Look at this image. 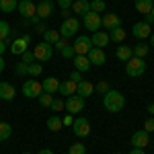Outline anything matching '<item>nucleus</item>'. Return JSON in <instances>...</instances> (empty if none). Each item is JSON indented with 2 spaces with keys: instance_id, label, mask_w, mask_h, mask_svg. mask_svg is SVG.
<instances>
[{
  "instance_id": "f257e3e1",
  "label": "nucleus",
  "mask_w": 154,
  "mask_h": 154,
  "mask_svg": "<svg viewBox=\"0 0 154 154\" xmlns=\"http://www.w3.org/2000/svg\"><path fill=\"white\" fill-rule=\"evenodd\" d=\"M103 107L109 113H119L125 107V97L119 91H109L107 95H103Z\"/></svg>"
},
{
  "instance_id": "f03ea898",
  "label": "nucleus",
  "mask_w": 154,
  "mask_h": 154,
  "mask_svg": "<svg viewBox=\"0 0 154 154\" xmlns=\"http://www.w3.org/2000/svg\"><path fill=\"white\" fill-rule=\"evenodd\" d=\"M144 72H146V62H144V58L131 56V60L125 62V74H128L130 78H140Z\"/></svg>"
},
{
  "instance_id": "7ed1b4c3",
  "label": "nucleus",
  "mask_w": 154,
  "mask_h": 154,
  "mask_svg": "<svg viewBox=\"0 0 154 154\" xmlns=\"http://www.w3.org/2000/svg\"><path fill=\"white\" fill-rule=\"evenodd\" d=\"M78 29H80V21L76 17H68L60 25V37L62 39H70V37H74L78 33Z\"/></svg>"
},
{
  "instance_id": "20e7f679",
  "label": "nucleus",
  "mask_w": 154,
  "mask_h": 154,
  "mask_svg": "<svg viewBox=\"0 0 154 154\" xmlns=\"http://www.w3.org/2000/svg\"><path fill=\"white\" fill-rule=\"evenodd\" d=\"M72 131L78 138H86L91 134V121L84 117V115H76L74 117V123H72Z\"/></svg>"
},
{
  "instance_id": "39448f33",
  "label": "nucleus",
  "mask_w": 154,
  "mask_h": 154,
  "mask_svg": "<svg viewBox=\"0 0 154 154\" xmlns=\"http://www.w3.org/2000/svg\"><path fill=\"white\" fill-rule=\"evenodd\" d=\"M64 107H66V111L70 115H78L80 111H84V99L80 95H70V97H66Z\"/></svg>"
},
{
  "instance_id": "423d86ee",
  "label": "nucleus",
  "mask_w": 154,
  "mask_h": 154,
  "mask_svg": "<svg viewBox=\"0 0 154 154\" xmlns=\"http://www.w3.org/2000/svg\"><path fill=\"white\" fill-rule=\"evenodd\" d=\"M82 25L84 29H88L91 33H95V31H101V27H103V23H101V14L99 12H86L82 17Z\"/></svg>"
},
{
  "instance_id": "0eeeda50",
  "label": "nucleus",
  "mask_w": 154,
  "mask_h": 154,
  "mask_svg": "<svg viewBox=\"0 0 154 154\" xmlns=\"http://www.w3.org/2000/svg\"><path fill=\"white\" fill-rule=\"evenodd\" d=\"M33 56H35L37 62H48V60H51V56H54V45L41 41V43H37L35 48H33Z\"/></svg>"
},
{
  "instance_id": "6e6552de",
  "label": "nucleus",
  "mask_w": 154,
  "mask_h": 154,
  "mask_svg": "<svg viewBox=\"0 0 154 154\" xmlns=\"http://www.w3.org/2000/svg\"><path fill=\"white\" fill-rule=\"evenodd\" d=\"M72 48L76 51V56H86L91 48H93V43H91V37L88 35H78L76 37V41L72 43Z\"/></svg>"
},
{
  "instance_id": "1a4fd4ad",
  "label": "nucleus",
  "mask_w": 154,
  "mask_h": 154,
  "mask_svg": "<svg viewBox=\"0 0 154 154\" xmlns=\"http://www.w3.org/2000/svg\"><path fill=\"white\" fill-rule=\"evenodd\" d=\"M43 93V88H41V82H37L33 78H29V80H25L23 82V95L29 97V99H37V97Z\"/></svg>"
},
{
  "instance_id": "9d476101",
  "label": "nucleus",
  "mask_w": 154,
  "mask_h": 154,
  "mask_svg": "<svg viewBox=\"0 0 154 154\" xmlns=\"http://www.w3.org/2000/svg\"><path fill=\"white\" fill-rule=\"evenodd\" d=\"M17 11H19V14L23 19H31V17H35V12H37V4L33 0H21Z\"/></svg>"
},
{
  "instance_id": "9b49d317",
  "label": "nucleus",
  "mask_w": 154,
  "mask_h": 154,
  "mask_svg": "<svg viewBox=\"0 0 154 154\" xmlns=\"http://www.w3.org/2000/svg\"><path fill=\"white\" fill-rule=\"evenodd\" d=\"M131 35L136 37V39H148V37L152 35V27L148 23H144V21H140V23H136L131 27Z\"/></svg>"
},
{
  "instance_id": "f8f14e48",
  "label": "nucleus",
  "mask_w": 154,
  "mask_h": 154,
  "mask_svg": "<svg viewBox=\"0 0 154 154\" xmlns=\"http://www.w3.org/2000/svg\"><path fill=\"white\" fill-rule=\"evenodd\" d=\"M148 144H150V136L146 130H138L131 134V146L134 148H146Z\"/></svg>"
},
{
  "instance_id": "ddd939ff",
  "label": "nucleus",
  "mask_w": 154,
  "mask_h": 154,
  "mask_svg": "<svg viewBox=\"0 0 154 154\" xmlns=\"http://www.w3.org/2000/svg\"><path fill=\"white\" fill-rule=\"evenodd\" d=\"M86 58H88V62H91V66H103L107 62V56L105 51L101 48H91V51L86 54Z\"/></svg>"
},
{
  "instance_id": "4468645a",
  "label": "nucleus",
  "mask_w": 154,
  "mask_h": 154,
  "mask_svg": "<svg viewBox=\"0 0 154 154\" xmlns=\"http://www.w3.org/2000/svg\"><path fill=\"white\" fill-rule=\"evenodd\" d=\"M101 23H103V27H105L107 31H111V29L121 27V17H119V14H115V12H107V14H103V17H101Z\"/></svg>"
},
{
  "instance_id": "2eb2a0df",
  "label": "nucleus",
  "mask_w": 154,
  "mask_h": 154,
  "mask_svg": "<svg viewBox=\"0 0 154 154\" xmlns=\"http://www.w3.org/2000/svg\"><path fill=\"white\" fill-rule=\"evenodd\" d=\"M35 14L41 19V21L49 19V17L54 14V2H51V0H41V2L37 4V12Z\"/></svg>"
},
{
  "instance_id": "dca6fc26",
  "label": "nucleus",
  "mask_w": 154,
  "mask_h": 154,
  "mask_svg": "<svg viewBox=\"0 0 154 154\" xmlns=\"http://www.w3.org/2000/svg\"><path fill=\"white\" fill-rule=\"evenodd\" d=\"M14 95H17V91L11 82H0V101L11 103V101H14Z\"/></svg>"
},
{
  "instance_id": "f3484780",
  "label": "nucleus",
  "mask_w": 154,
  "mask_h": 154,
  "mask_svg": "<svg viewBox=\"0 0 154 154\" xmlns=\"http://www.w3.org/2000/svg\"><path fill=\"white\" fill-rule=\"evenodd\" d=\"M91 43H93V48H105L107 43H109V33L107 31H95L93 35H91Z\"/></svg>"
},
{
  "instance_id": "a211bd4d",
  "label": "nucleus",
  "mask_w": 154,
  "mask_h": 154,
  "mask_svg": "<svg viewBox=\"0 0 154 154\" xmlns=\"http://www.w3.org/2000/svg\"><path fill=\"white\" fill-rule=\"evenodd\" d=\"M95 93V84L88 82V80H80L76 84V95H80L82 99H88V97Z\"/></svg>"
},
{
  "instance_id": "6ab92c4d",
  "label": "nucleus",
  "mask_w": 154,
  "mask_h": 154,
  "mask_svg": "<svg viewBox=\"0 0 154 154\" xmlns=\"http://www.w3.org/2000/svg\"><path fill=\"white\" fill-rule=\"evenodd\" d=\"M70 11L76 12V14H80V17H84L86 12H91V2H88V0H74Z\"/></svg>"
},
{
  "instance_id": "aec40b11",
  "label": "nucleus",
  "mask_w": 154,
  "mask_h": 154,
  "mask_svg": "<svg viewBox=\"0 0 154 154\" xmlns=\"http://www.w3.org/2000/svg\"><path fill=\"white\" fill-rule=\"evenodd\" d=\"M58 86H60V80H58V78H54V76H49V78H43V82H41V88H43V93H49V95L58 93Z\"/></svg>"
},
{
  "instance_id": "412c9836",
  "label": "nucleus",
  "mask_w": 154,
  "mask_h": 154,
  "mask_svg": "<svg viewBox=\"0 0 154 154\" xmlns=\"http://www.w3.org/2000/svg\"><path fill=\"white\" fill-rule=\"evenodd\" d=\"M27 41H25L23 37H17L14 41L11 43V54H14V56H23L25 51H27Z\"/></svg>"
},
{
  "instance_id": "4be33fe9",
  "label": "nucleus",
  "mask_w": 154,
  "mask_h": 154,
  "mask_svg": "<svg viewBox=\"0 0 154 154\" xmlns=\"http://www.w3.org/2000/svg\"><path fill=\"white\" fill-rule=\"evenodd\" d=\"M58 93H60V95H64V97L76 95V82H72L70 78H68V80H64V82H60Z\"/></svg>"
},
{
  "instance_id": "5701e85b",
  "label": "nucleus",
  "mask_w": 154,
  "mask_h": 154,
  "mask_svg": "<svg viewBox=\"0 0 154 154\" xmlns=\"http://www.w3.org/2000/svg\"><path fill=\"white\" fill-rule=\"evenodd\" d=\"M131 56H134V49H131L130 45H119V48L115 49V58H117L119 62H128V60H131Z\"/></svg>"
},
{
  "instance_id": "b1692460",
  "label": "nucleus",
  "mask_w": 154,
  "mask_h": 154,
  "mask_svg": "<svg viewBox=\"0 0 154 154\" xmlns=\"http://www.w3.org/2000/svg\"><path fill=\"white\" fill-rule=\"evenodd\" d=\"M74 68L78 72H88L91 70V62H88V58L86 56H74Z\"/></svg>"
},
{
  "instance_id": "393cba45",
  "label": "nucleus",
  "mask_w": 154,
  "mask_h": 154,
  "mask_svg": "<svg viewBox=\"0 0 154 154\" xmlns=\"http://www.w3.org/2000/svg\"><path fill=\"white\" fill-rule=\"evenodd\" d=\"M109 33V41H115V43H123L125 41V31L117 27V29H111V31H107Z\"/></svg>"
},
{
  "instance_id": "a878e982",
  "label": "nucleus",
  "mask_w": 154,
  "mask_h": 154,
  "mask_svg": "<svg viewBox=\"0 0 154 154\" xmlns=\"http://www.w3.org/2000/svg\"><path fill=\"white\" fill-rule=\"evenodd\" d=\"M154 6V0H136V11L140 14H148Z\"/></svg>"
},
{
  "instance_id": "bb28decb",
  "label": "nucleus",
  "mask_w": 154,
  "mask_h": 154,
  "mask_svg": "<svg viewBox=\"0 0 154 154\" xmlns=\"http://www.w3.org/2000/svg\"><path fill=\"white\" fill-rule=\"evenodd\" d=\"M11 37H12V29H11V25L6 23V21H0V39L2 41H11Z\"/></svg>"
},
{
  "instance_id": "cd10ccee",
  "label": "nucleus",
  "mask_w": 154,
  "mask_h": 154,
  "mask_svg": "<svg viewBox=\"0 0 154 154\" xmlns=\"http://www.w3.org/2000/svg\"><path fill=\"white\" fill-rule=\"evenodd\" d=\"M19 6L17 0H0V12H14Z\"/></svg>"
},
{
  "instance_id": "c85d7f7f",
  "label": "nucleus",
  "mask_w": 154,
  "mask_h": 154,
  "mask_svg": "<svg viewBox=\"0 0 154 154\" xmlns=\"http://www.w3.org/2000/svg\"><path fill=\"white\" fill-rule=\"evenodd\" d=\"M48 128H49V131H60L62 128H64L62 117H58V115H51V117L48 119Z\"/></svg>"
},
{
  "instance_id": "c756f323",
  "label": "nucleus",
  "mask_w": 154,
  "mask_h": 154,
  "mask_svg": "<svg viewBox=\"0 0 154 154\" xmlns=\"http://www.w3.org/2000/svg\"><path fill=\"white\" fill-rule=\"evenodd\" d=\"M58 39H60V31H56V29H48V31L43 33V41L49 43V45H54Z\"/></svg>"
},
{
  "instance_id": "7c9ffc66",
  "label": "nucleus",
  "mask_w": 154,
  "mask_h": 154,
  "mask_svg": "<svg viewBox=\"0 0 154 154\" xmlns=\"http://www.w3.org/2000/svg\"><path fill=\"white\" fill-rule=\"evenodd\" d=\"M12 134V128L11 123H6V121H0V142H4V140H8Z\"/></svg>"
},
{
  "instance_id": "2f4dec72",
  "label": "nucleus",
  "mask_w": 154,
  "mask_h": 154,
  "mask_svg": "<svg viewBox=\"0 0 154 154\" xmlns=\"http://www.w3.org/2000/svg\"><path fill=\"white\" fill-rule=\"evenodd\" d=\"M148 51H150V45H146V43H138V45L134 48V56H136V58H146Z\"/></svg>"
},
{
  "instance_id": "473e14b6",
  "label": "nucleus",
  "mask_w": 154,
  "mask_h": 154,
  "mask_svg": "<svg viewBox=\"0 0 154 154\" xmlns=\"http://www.w3.org/2000/svg\"><path fill=\"white\" fill-rule=\"evenodd\" d=\"M27 74H29V76H33V78H35V76H41V74H43V66H41L39 62H33V64H29Z\"/></svg>"
},
{
  "instance_id": "72a5a7b5",
  "label": "nucleus",
  "mask_w": 154,
  "mask_h": 154,
  "mask_svg": "<svg viewBox=\"0 0 154 154\" xmlns=\"http://www.w3.org/2000/svg\"><path fill=\"white\" fill-rule=\"evenodd\" d=\"M105 8H107V4H105V0H91V11L93 12H105Z\"/></svg>"
},
{
  "instance_id": "f704fd0d",
  "label": "nucleus",
  "mask_w": 154,
  "mask_h": 154,
  "mask_svg": "<svg viewBox=\"0 0 154 154\" xmlns=\"http://www.w3.org/2000/svg\"><path fill=\"white\" fill-rule=\"evenodd\" d=\"M37 101H39V105H41V107H49V105H51V101H54V95H49V93H41V95L37 97Z\"/></svg>"
},
{
  "instance_id": "c9c22d12",
  "label": "nucleus",
  "mask_w": 154,
  "mask_h": 154,
  "mask_svg": "<svg viewBox=\"0 0 154 154\" xmlns=\"http://www.w3.org/2000/svg\"><path fill=\"white\" fill-rule=\"evenodd\" d=\"M95 91L99 93V95H107V93L111 91V86H109V82L101 80V82H97V84H95Z\"/></svg>"
},
{
  "instance_id": "e433bc0d",
  "label": "nucleus",
  "mask_w": 154,
  "mask_h": 154,
  "mask_svg": "<svg viewBox=\"0 0 154 154\" xmlns=\"http://www.w3.org/2000/svg\"><path fill=\"white\" fill-rule=\"evenodd\" d=\"M68 154H86V146H84L82 142L80 144H72L70 150H68Z\"/></svg>"
},
{
  "instance_id": "4c0bfd02",
  "label": "nucleus",
  "mask_w": 154,
  "mask_h": 154,
  "mask_svg": "<svg viewBox=\"0 0 154 154\" xmlns=\"http://www.w3.org/2000/svg\"><path fill=\"white\" fill-rule=\"evenodd\" d=\"M60 54H62V58H66V60H72V58H74V56H76V51H74V48H72L70 43H68L66 48L62 49Z\"/></svg>"
},
{
  "instance_id": "58836bf2",
  "label": "nucleus",
  "mask_w": 154,
  "mask_h": 154,
  "mask_svg": "<svg viewBox=\"0 0 154 154\" xmlns=\"http://www.w3.org/2000/svg\"><path fill=\"white\" fill-rule=\"evenodd\" d=\"M33 60H35V56H33V51H31V49H27L23 56H21V62L27 64V66H29V64H33Z\"/></svg>"
},
{
  "instance_id": "ea45409f",
  "label": "nucleus",
  "mask_w": 154,
  "mask_h": 154,
  "mask_svg": "<svg viewBox=\"0 0 154 154\" xmlns=\"http://www.w3.org/2000/svg\"><path fill=\"white\" fill-rule=\"evenodd\" d=\"M27 70H29V66H27V64H23V62H17L14 72H17L19 76H27Z\"/></svg>"
},
{
  "instance_id": "a19ab883",
  "label": "nucleus",
  "mask_w": 154,
  "mask_h": 154,
  "mask_svg": "<svg viewBox=\"0 0 154 154\" xmlns=\"http://www.w3.org/2000/svg\"><path fill=\"white\" fill-rule=\"evenodd\" d=\"M49 107H51V111H62L64 109V99H54Z\"/></svg>"
},
{
  "instance_id": "79ce46f5",
  "label": "nucleus",
  "mask_w": 154,
  "mask_h": 154,
  "mask_svg": "<svg viewBox=\"0 0 154 154\" xmlns=\"http://www.w3.org/2000/svg\"><path fill=\"white\" fill-rule=\"evenodd\" d=\"M72 2H74V0H58V4H60V8H62V11H70V8H72Z\"/></svg>"
},
{
  "instance_id": "37998d69",
  "label": "nucleus",
  "mask_w": 154,
  "mask_h": 154,
  "mask_svg": "<svg viewBox=\"0 0 154 154\" xmlns=\"http://www.w3.org/2000/svg\"><path fill=\"white\" fill-rule=\"evenodd\" d=\"M66 45H68V41H66V39H62V37H60L58 41H56V43H54V49H58V51H62V49L66 48Z\"/></svg>"
},
{
  "instance_id": "c03bdc74",
  "label": "nucleus",
  "mask_w": 154,
  "mask_h": 154,
  "mask_svg": "<svg viewBox=\"0 0 154 154\" xmlns=\"http://www.w3.org/2000/svg\"><path fill=\"white\" fill-rule=\"evenodd\" d=\"M144 130L148 131V134H152V131H154V117L146 119V123H144Z\"/></svg>"
},
{
  "instance_id": "a18cd8bd",
  "label": "nucleus",
  "mask_w": 154,
  "mask_h": 154,
  "mask_svg": "<svg viewBox=\"0 0 154 154\" xmlns=\"http://www.w3.org/2000/svg\"><path fill=\"white\" fill-rule=\"evenodd\" d=\"M70 80H72V82H76V84H78V82H80V80H82V72L74 70V72H72V74H70Z\"/></svg>"
},
{
  "instance_id": "49530a36",
  "label": "nucleus",
  "mask_w": 154,
  "mask_h": 154,
  "mask_svg": "<svg viewBox=\"0 0 154 154\" xmlns=\"http://www.w3.org/2000/svg\"><path fill=\"white\" fill-rule=\"evenodd\" d=\"M35 31H37V33H39V35H43V33L48 31V27H45V25H43V23H39V25H35Z\"/></svg>"
},
{
  "instance_id": "de8ad7c7",
  "label": "nucleus",
  "mask_w": 154,
  "mask_h": 154,
  "mask_svg": "<svg viewBox=\"0 0 154 154\" xmlns=\"http://www.w3.org/2000/svg\"><path fill=\"white\" fill-rule=\"evenodd\" d=\"M62 123H64V125H72V123H74V117H72V115H66V117H62Z\"/></svg>"
},
{
  "instance_id": "09e8293b",
  "label": "nucleus",
  "mask_w": 154,
  "mask_h": 154,
  "mask_svg": "<svg viewBox=\"0 0 154 154\" xmlns=\"http://www.w3.org/2000/svg\"><path fill=\"white\" fill-rule=\"evenodd\" d=\"M130 154H146V152H144V148H131Z\"/></svg>"
},
{
  "instance_id": "8fccbe9b",
  "label": "nucleus",
  "mask_w": 154,
  "mask_h": 154,
  "mask_svg": "<svg viewBox=\"0 0 154 154\" xmlns=\"http://www.w3.org/2000/svg\"><path fill=\"white\" fill-rule=\"evenodd\" d=\"M4 51H6V41H2V39H0V56H2Z\"/></svg>"
},
{
  "instance_id": "3c124183",
  "label": "nucleus",
  "mask_w": 154,
  "mask_h": 154,
  "mask_svg": "<svg viewBox=\"0 0 154 154\" xmlns=\"http://www.w3.org/2000/svg\"><path fill=\"white\" fill-rule=\"evenodd\" d=\"M60 14H62L64 19H68V17H72V11H62V12H60Z\"/></svg>"
},
{
  "instance_id": "603ef678",
  "label": "nucleus",
  "mask_w": 154,
  "mask_h": 154,
  "mask_svg": "<svg viewBox=\"0 0 154 154\" xmlns=\"http://www.w3.org/2000/svg\"><path fill=\"white\" fill-rule=\"evenodd\" d=\"M148 45H150V48H154V33L148 37Z\"/></svg>"
},
{
  "instance_id": "864d4df0",
  "label": "nucleus",
  "mask_w": 154,
  "mask_h": 154,
  "mask_svg": "<svg viewBox=\"0 0 154 154\" xmlns=\"http://www.w3.org/2000/svg\"><path fill=\"white\" fill-rule=\"evenodd\" d=\"M148 113H150V115H154V103H150V105H148Z\"/></svg>"
},
{
  "instance_id": "5fc2aeb1",
  "label": "nucleus",
  "mask_w": 154,
  "mask_h": 154,
  "mask_svg": "<svg viewBox=\"0 0 154 154\" xmlns=\"http://www.w3.org/2000/svg\"><path fill=\"white\" fill-rule=\"evenodd\" d=\"M4 66H6V64H4V60H2V56H0V72L4 70Z\"/></svg>"
},
{
  "instance_id": "6e6d98bb",
  "label": "nucleus",
  "mask_w": 154,
  "mask_h": 154,
  "mask_svg": "<svg viewBox=\"0 0 154 154\" xmlns=\"http://www.w3.org/2000/svg\"><path fill=\"white\" fill-rule=\"evenodd\" d=\"M37 154H54V152H51V150H48V148H43L41 152H37Z\"/></svg>"
},
{
  "instance_id": "4d7b16f0",
  "label": "nucleus",
  "mask_w": 154,
  "mask_h": 154,
  "mask_svg": "<svg viewBox=\"0 0 154 154\" xmlns=\"http://www.w3.org/2000/svg\"><path fill=\"white\" fill-rule=\"evenodd\" d=\"M23 154H33V152H23Z\"/></svg>"
},
{
  "instance_id": "13d9d810",
  "label": "nucleus",
  "mask_w": 154,
  "mask_h": 154,
  "mask_svg": "<svg viewBox=\"0 0 154 154\" xmlns=\"http://www.w3.org/2000/svg\"><path fill=\"white\" fill-rule=\"evenodd\" d=\"M115 154H119V152H115Z\"/></svg>"
}]
</instances>
